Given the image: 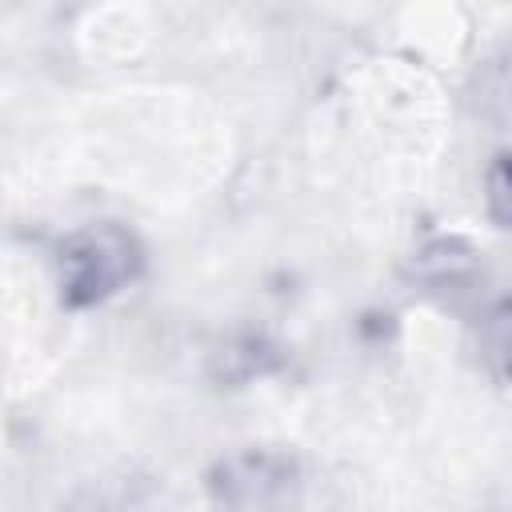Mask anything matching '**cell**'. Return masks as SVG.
<instances>
[{"mask_svg":"<svg viewBox=\"0 0 512 512\" xmlns=\"http://www.w3.org/2000/svg\"><path fill=\"white\" fill-rule=\"evenodd\" d=\"M136 244L128 232L104 224L72 236L60 252V272H64V300L68 304H96L124 288L136 272Z\"/></svg>","mask_w":512,"mask_h":512,"instance_id":"1","label":"cell"},{"mask_svg":"<svg viewBox=\"0 0 512 512\" xmlns=\"http://www.w3.org/2000/svg\"><path fill=\"white\" fill-rule=\"evenodd\" d=\"M488 208H492V220L496 224H508V216H512V204H508V164H504V156L492 164V172H488Z\"/></svg>","mask_w":512,"mask_h":512,"instance_id":"2","label":"cell"}]
</instances>
